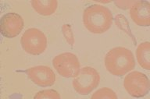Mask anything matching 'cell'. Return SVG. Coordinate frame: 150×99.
<instances>
[{"label":"cell","mask_w":150,"mask_h":99,"mask_svg":"<svg viewBox=\"0 0 150 99\" xmlns=\"http://www.w3.org/2000/svg\"><path fill=\"white\" fill-rule=\"evenodd\" d=\"M113 17L107 7L102 5H91L83 13V24L92 34H103L110 28Z\"/></svg>","instance_id":"cell-1"},{"label":"cell","mask_w":150,"mask_h":99,"mask_svg":"<svg viewBox=\"0 0 150 99\" xmlns=\"http://www.w3.org/2000/svg\"><path fill=\"white\" fill-rule=\"evenodd\" d=\"M105 67L111 74L121 77L134 68L135 61L131 50L124 47H116L105 55Z\"/></svg>","instance_id":"cell-2"},{"label":"cell","mask_w":150,"mask_h":99,"mask_svg":"<svg viewBox=\"0 0 150 99\" xmlns=\"http://www.w3.org/2000/svg\"><path fill=\"white\" fill-rule=\"evenodd\" d=\"M100 82V75L96 69L85 66L80 70L79 73L72 81L74 89L81 95H88Z\"/></svg>","instance_id":"cell-3"},{"label":"cell","mask_w":150,"mask_h":99,"mask_svg":"<svg viewBox=\"0 0 150 99\" xmlns=\"http://www.w3.org/2000/svg\"><path fill=\"white\" fill-rule=\"evenodd\" d=\"M21 44L27 53L38 55L46 50V35L39 29L29 28L23 34L21 38Z\"/></svg>","instance_id":"cell-4"},{"label":"cell","mask_w":150,"mask_h":99,"mask_svg":"<svg viewBox=\"0 0 150 99\" xmlns=\"http://www.w3.org/2000/svg\"><path fill=\"white\" fill-rule=\"evenodd\" d=\"M124 87L131 96L142 98L149 91L150 83L145 74L139 71H132L124 78Z\"/></svg>","instance_id":"cell-5"},{"label":"cell","mask_w":150,"mask_h":99,"mask_svg":"<svg viewBox=\"0 0 150 99\" xmlns=\"http://www.w3.org/2000/svg\"><path fill=\"white\" fill-rule=\"evenodd\" d=\"M52 65L57 73L66 78L75 77L81 70L78 58L71 52H64L56 55L52 60Z\"/></svg>","instance_id":"cell-6"},{"label":"cell","mask_w":150,"mask_h":99,"mask_svg":"<svg viewBox=\"0 0 150 99\" xmlns=\"http://www.w3.org/2000/svg\"><path fill=\"white\" fill-rule=\"evenodd\" d=\"M27 75L34 84L40 87H50L56 82V74L50 67L37 66L28 69Z\"/></svg>","instance_id":"cell-7"},{"label":"cell","mask_w":150,"mask_h":99,"mask_svg":"<svg viewBox=\"0 0 150 99\" xmlns=\"http://www.w3.org/2000/svg\"><path fill=\"white\" fill-rule=\"evenodd\" d=\"M24 27L23 17L16 13H8L1 19V33L8 38L19 35Z\"/></svg>","instance_id":"cell-8"},{"label":"cell","mask_w":150,"mask_h":99,"mask_svg":"<svg viewBox=\"0 0 150 99\" xmlns=\"http://www.w3.org/2000/svg\"><path fill=\"white\" fill-rule=\"evenodd\" d=\"M130 17L137 25L149 27L150 25V5L146 1H136L129 11Z\"/></svg>","instance_id":"cell-9"},{"label":"cell","mask_w":150,"mask_h":99,"mask_svg":"<svg viewBox=\"0 0 150 99\" xmlns=\"http://www.w3.org/2000/svg\"><path fill=\"white\" fill-rule=\"evenodd\" d=\"M30 3L33 9L42 16H51L58 7L56 0H32Z\"/></svg>","instance_id":"cell-10"},{"label":"cell","mask_w":150,"mask_h":99,"mask_svg":"<svg viewBox=\"0 0 150 99\" xmlns=\"http://www.w3.org/2000/svg\"><path fill=\"white\" fill-rule=\"evenodd\" d=\"M136 57L138 64L145 70H150V43L149 41L141 43L136 49Z\"/></svg>","instance_id":"cell-11"},{"label":"cell","mask_w":150,"mask_h":99,"mask_svg":"<svg viewBox=\"0 0 150 99\" xmlns=\"http://www.w3.org/2000/svg\"><path fill=\"white\" fill-rule=\"evenodd\" d=\"M91 99H117V95L112 89L108 87H103L94 93Z\"/></svg>","instance_id":"cell-12"},{"label":"cell","mask_w":150,"mask_h":99,"mask_svg":"<svg viewBox=\"0 0 150 99\" xmlns=\"http://www.w3.org/2000/svg\"><path fill=\"white\" fill-rule=\"evenodd\" d=\"M35 99H59L60 95L55 90H44L38 92L34 97Z\"/></svg>","instance_id":"cell-13"},{"label":"cell","mask_w":150,"mask_h":99,"mask_svg":"<svg viewBox=\"0 0 150 99\" xmlns=\"http://www.w3.org/2000/svg\"><path fill=\"white\" fill-rule=\"evenodd\" d=\"M62 32H63V34L67 42L71 47H73L74 45V34H73L72 29H71V26L68 24H63L62 27Z\"/></svg>","instance_id":"cell-14"},{"label":"cell","mask_w":150,"mask_h":99,"mask_svg":"<svg viewBox=\"0 0 150 99\" xmlns=\"http://www.w3.org/2000/svg\"><path fill=\"white\" fill-rule=\"evenodd\" d=\"M115 21H116V24H117V27L123 30L124 32L131 34V33H130V28H129L128 26V23H127L126 17H124V15H117L116 18H115Z\"/></svg>","instance_id":"cell-15"},{"label":"cell","mask_w":150,"mask_h":99,"mask_svg":"<svg viewBox=\"0 0 150 99\" xmlns=\"http://www.w3.org/2000/svg\"><path fill=\"white\" fill-rule=\"evenodd\" d=\"M135 2L136 1H116L115 3L117 4L118 7L124 10V9L131 8V6L133 5Z\"/></svg>","instance_id":"cell-16"}]
</instances>
